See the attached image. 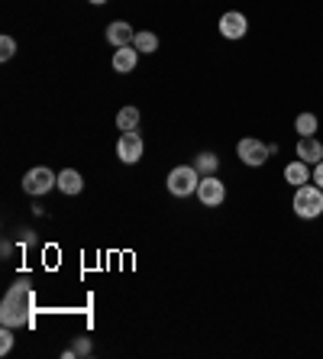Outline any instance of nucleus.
Segmentation results:
<instances>
[{"label":"nucleus","mask_w":323,"mask_h":359,"mask_svg":"<svg viewBox=\"0 0 323 359\" xmlns=\"http://www.w3.org/2000/svg\"><path fill=\"white\" fill-rule=\"evenodd\" d=\"M36 311V294L29 282L10 285V292L0 301V324L4 327H29Z\"/></svg>","instance_id":"obj_1"},{"label":"nucleus","mask_w":323,"mask_h":359,"mask_svg":"<svg viewBox=\"0 0 323 359\" xmlns=\"http://www.w3.org/2000/svg\"><path fill=\"white\" fill-rule=\"evenodd\" d=\"M294 214L301 220H314L323 214V188L317 184H301L294 188Z\"/></svg>","instance_id":"obj_2"},{"label":"nucleus","mask_w":323,"mask_h":359,"mask_svg":"<svg viewBox=\"0 0 323 359\" xmlns=\"http://www.w3.org/2000/svg\"><path fill=\"white\" fill-rule=\"evenodd\" d=\"M198 184H200V172L194 165H174L168 172V191L174 198H191L198 194Z\"/></svg>","instance_id":"obj_3"},{"label":"nucleus","mask_w":323,"mask_h":359,"mask_svg":"<svg viewBox=\"0 0 323 359\" xmlns=\"http://www.w3.org/2000/svg\"><path fill=\"white\" fill-rule=\"evenodd\" d=\"M236 156H240L242 165L259 168V165H266V162H268L272 146H268V142H262V140H256V136H246V140L236 142Z\"/></svg>","instance_id":"obj_4"},{"label":"nucleus","mask_w":323,"mask_h":359,"mask_svg":"<svg viewBox=\"0 0 323 359\" xmlns=\"http://www.w3.org/2000/svg\"><path fill=\"white\" fill-rule=\"evenodd\" d=\"M52 188H58V175L52 172V168H46V165H36V168H29V172L23 175V191L33 194V198L49 194Z\"/></svg>","instance_id":"obj_5"},{"label":"nucleus","mask_w":323,"mask_h":359,"mask_svg":"<svg viewBox=\"0 0 323 359\" xmlns=\"http://www.w3.org/2000/svg\"><path fill=\"white\" fill-rule=\"evenodd\" d=\"M198 198H200L204 208H220V204L226 201V184L217 175H204L200 184H198Z\"/></svg>","instance_id":"obj_6"},{"label":"nucleus","mask_w":323,"mask_h":359,"mask_svg":"<svg viewBox=\"0 0 323 359\" xmlns=\"http://www.w3.org/2000/svg\"><path fill=\"white\" fill-rule=\"evenodd\" d=\"M116 156H120V162H126V165H136V162L142 159V136L136 133V130L120 133V140H116Z\"/></svg>","instance_id":"obj_7"},{"label":"nucleus","mask_w":323,"mask_h":359,"mask_svg":"<svg viewBox=\"0 0 323 359\" xmlns=\"http://www.w3.org/2000/svg\"><path fill=\"white\" fill-rule=\"evenodd\" d=\"M246 29H249V23L240 10H230V13L220 17V36H224V39H242Z\"/></svg>","instance_id":"obj_8"},{"label":"nucleus","mask_w":323,"mask_h":359,"mask_svg":"<svg viewBox=\"0 0 323 359\" xmlns=\"http://www.w3.org/2000/svg\"><path fill=\"white\" fill-rule=\"evenodd\" d=\"M136 39V29L126 20H116V23L107 26V42L114 46V49H123V46H133Z\"/></svg>","instance_id":"obj_9"},{"label":"nucleus","mask_w":323,"mask_h":359,"mask_svg":"<svg viewBox=\"0 0 323 359\" xmlns=\"http://www.w3.org/2000/svg\"><path fill=\"white\" fill-rule=\"evenodd\" d=\"M298 159L307 162V165H317V162L323 159L320 140H314V136H301V140H298Z\"/></svg>","instance_id":"obj_10"},{"label":"nucleus","mask_w":323,"mask_h":359,"mask_svg":"<svg viewBox=\"0 0 323 359\" xmlns=\"http://www.w3.org/2000/svg\"><path fill=\"white\" fill-rule=\"evenodd\" d=\"M284 182L294 184V188L307 184V182H310V165H307V162H301V159L288 162V165H284Z\"/></svg>","instance_id":"obj_11"},{"label":"nucleus","mask_w":323,"mask_h":359,"mask_svg":"<svg viewBox=\"0 0 323 359\" xmlns=\"http://www.w3.org/2000/svg\"><path fill=\"white\" fill-rule=\"evenodd\" d=\"M136 62H139V52H136L133 46H123V49H116V52H114V68L120 72V75L133 72Z\"/></svg>","instance_id":"obj_12"},{"label":"nucleus","mask_w":323,"mask_h":359,"mask_svg":"<svg viewBox=\"0 0 323 359\" xmlns=\"http://www.w3.org/2000/svg\"><path fill=\"white\" fill-rule=\"evenodd\" d=\"M81 188H84V178L78 175L75 168H65V172L58 175V191L68 194V198H71V194H81Z\"/></svg>","instance_id":"obj_13"},{"label":"nucleus","mask_w":323,"mask_h":359,"mask_svg":"<svg viewBox=\"0 0 323 359\" xmlns=\"http://www.w3.org/2000/svg\"><path fill=\"white\" fill-rule=\"evenodd\" d=\"M191 165L200 172V178L204 175H217V168H220V159H217L214 152H200V156H194V162Z\"/></svg>","instance_id":"obj_14"},{"label":"nucleus","mask_w":323,"mask_h":359,"mask_svg":"<svg viewBox=\"0 0 323 359\" xmlns=\"http://www.w3.org/2000/svg\"><path fill=\"white\" fill-rule=\"evenodd\" d=\"M136 126H139V110L136 107H123L116 114V130H120V133H130Z\"/></svg>","instance_id":"obj_15"},{"label":"nucleus","mask_w":323,"mask_h":359,"mask_svg":"<svg viewBox=\"0 0 323 359\" xmlns=\"http://www.w3.org/2000/svg\"><path fill=\"white\" fill-rule=\"evenodd\" d=\"M133 49L139 52V55H152V52L158 49V36H156V33H149V29H146V33H136Z\"/></svg>","instance_id":"obj_16"},{"label":"nucleus","mask_w":323,"mask_h":359,"mask_svg":"<svg viewBox=\"0 0 323 359\" xmlns=\"http://www.w3.org/2000/svg\"><path fill=\"white\" fill-rule=\"evenodd\" d=\"M317 126H320L317 114H301V117L294 120V130H298V136H314Z\"/></svg>","instance_id":"obj_17"},{"label":"nucleus","mask_w":323,"mask_h":359,"mask_svg":"<svg viewBox=\"0 0 323 359\" xmlns=\"http://www.w3.org/2000/svg\"><path fill=\"white\" fill-rule=\"evenodd\" d=\"M94 353V343L88 340V337H78L75 343H71V356H91Z\"/></svg>","instance_id":"obj_18"},{"label":"nucleus","mask_w":323,"mask_h":359,"mask_svg":"<svg viewBox=\"0 0 323 359\" xmlns=\"http://www.w3.org/2000/svg\"><path fill=\"white\" fill-rule=\"evenodd\" d=\"M13 350V327H4L0 330V356H7Z\"/></svg>","instance_id":"obj_19"},{"label":"nucleus","mask_w":323,"mask_h":359,"mask_svg":"<svg viewBox=\"0 0 323 359\" xmlns=\"http://www.w3.org/2000/svg\"><path fill=\"white\" fill-rule=\"evenodd\" d=\"M13 52H17V42H13V36H4V39H0V59H4V62L13 59Z\"/></svg>","instance_id":"obj_20"},{"label":"nucleus","mask_w":323,"mask_h":359,"mask_svg":"<svg viewBox=\"0 0 323 359\" xmlns=\"http://www.w3.org/2000/svg\"><path fill=\"white\" fill-rule=\"evenodd\" d=\"M310 182H314L317 188H323V159L314 165V172H310Z\"/></svg>","instance_id":"obj_21"},{"label":"nucleus","mask_w":323,"mask_h":359,"mask_svg":"<svg viewBox=\"0 0 323 359\" xmlns=\"http://www.w3.org/2000/svg\"><path fill=\"white\" fill-rule=\"evenodd\" d=\"M88 4H94V7H100V4H107V0H88Z\"/></svg>","instance_id":"obj_22"}]
</instances>
